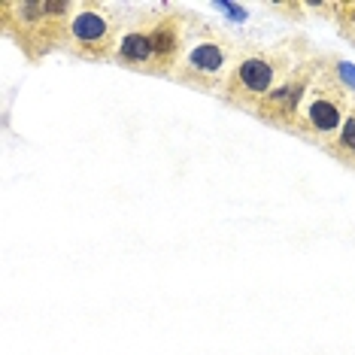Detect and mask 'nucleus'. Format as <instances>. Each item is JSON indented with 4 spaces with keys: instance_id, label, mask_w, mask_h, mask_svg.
Returning <instances> with one entry per match:
<instances>
[{
    "instance_id": "0eeeda50",
    "label": "nucleus",
    "mask_w": 355,
    "mask_h": 355,
    "mask_svg": "<svg viewBox=\"0 0 355 355\" xmlns=\"http://www.w3.org/2000/svg\"><path fill=\"white\" fill-rule=\"evenodd\" d=\"M149 34H152V52H155V67H152V73L176 70V64L182 58V49H185L182 25L176 19H161Z\"/></svg>"
},
{
    "instance_id": "9d476101",
    "label": "nucleus",
    "mask_w": 355,
    "mask_h": 355,
    "mask_svg": "<svg viewBox=\"0 0 355 355\" xmlns=\"http://www.w3.org/2000/svg\"><path fill=\"white\" fill-rule=\"evenodd\" d=\"M337 10V21H340V31L349 40H355V3H340Z\"/></svg>"
},
{
    "instance_id": "f257e3e1",
    "label": "nucleus",
    "mask_w": 355,
    "mask_h": 355,
    "mask_svg": "<svg viewBox=\"0 0 355 355\" xmlns=\"http://www.w3.org/2000/svg\"><path fill=\"white\" fill-rule=\"evenodd\" d=\"M349 110H352L349 92L340 83V73L319 67L310 94H306V101L301 107V116H297L295 134H304L310 140L322 143V146H331L337 140V134H340Z\"/></svg>"
},
{
    "instance_id": "20e7f679",
    "label": "nucleus",
    "mask_w": 355,
    "mask_h": 355,
    "mask_svg": "<svg viewBox=\"0 0 355 355\" xmlns=\"http://www.w3.org/2000/svg\"><path fill=\"white\" fill-rule=\"evenodd\" d=\"M231 70V43L213 31H198L195 37L185 40L182 58L176 64V76L200 92H216V88L225 92Z\"/></svg>"
},
{
    "instance_id": "7ed1b4c3",
    "label": "nucleus",
    "mask_w": 355,
    "mask_h": 355,
    "mask_svg": "<svg viewBox=\"0 0 355 355\" xmlns=\"http://www.w3.org/2000/svg\"><path fill=\"white\" fill-rule=\"evenodd\" d=\"M288 52H252L234 61V70L225 83V98L240 103L246 110H255L277 85H282L292 73Z\"/></svg>"
},
{
    "instance_id": "1a4fd4ad",
    "label": "nucleus",
    "mask_w": 355,
    "mask_h": 355,
    "mask_svg": "<svg viewBox=\"0 0 355 355\" xmlns=\"http://www.w3.org/2000/svg\"><path fill=\"white\" fill-rule=\"evenodd\" d=\"M328 152H331V155H334L337 161H343L346 167H355V103H352L349 116H346L340 134H337V140L328 146Z\"/></svg>"
},
{
    "instance_id": "423d86ee",
    "label": "nucleus",
    "mask_w": 355,
    "mask_h": 355,
    "mask_svg": "<svg viewBox=\"0 0 355 355\" xmlns=\"http://www.w3.org/2000/svg\"><path fill=\"white\" fill-rule=\"evenodd\" d=\"M322 64L316 61H304L297 64V67L288 73V79L282 85H277L273 92L264 98L261 103L255 107V112L261 119H268L273 125H282V128H292L297 125V116H301V107L306 101V94H310L313 88V79H316Z\"/></svg>"
},
{
    "instance_id": "f03ea898",
    "label": "nucleus",
    "mask_w": 355,
    "mask_h": 355,
    "mask_svg": "<svg viewBox=\"0 0 355 355\" xmlns=\"http://www.w3.org/2000/svg\"><path fill=\"white\" fill-rule=\"evenodd\" d=\"M3 28L21 43L31 55L34 46L40 52H49L52 46L67 43V21L73 15V3H37V0H19L3 3Z\"/></svg>"
},
{
    "instance_id": "39448f33",
    "label": "nucleus",
    "mask_w": 355,
    "mask_h": 355,
    "mask_svg": "<svg viewBox=\"0 0 355 355\" xmlns=\"http://www.w3.org/2000/svg\"><path fill=\"white\" fill-rule=\"evenodd\" d=\"M116 21L101 3H73V15L67 21V46L83 58H116Z\"/></svg>"
},
{
    "instance_id": "6e6552de",
    "label": "nucleus",
    "mask_w": 355,
    "mask_h": 355,
    "mask_svg": "<svg viewBox=\"0 0 355 355\" xmlns=\"http://www.w3.org/2000/svg\"><path fill=\"white\" fill-rule=\"evenodd\" d=\"M116 61L128 67H155V52H152V34L149 31H125L116 43Z\"/></svg>"
}]
</instances>
